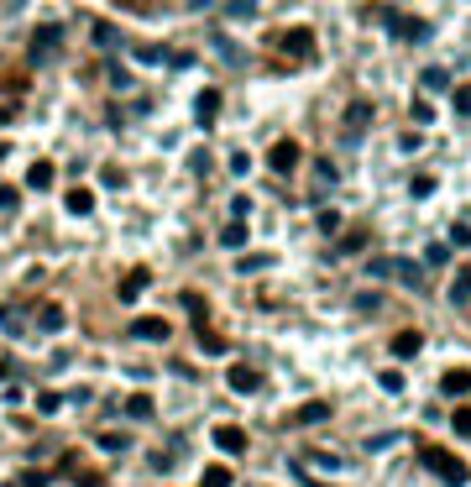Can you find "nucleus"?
Wrapping results in <instances>:
<instances>
[{"label":"nucleus","instance_id":"1","mask_svg":"<svg viewBox=\"0 0 471 487\" xmlns=\"http://www.w3.org/2000/svg\"><path fill=\"white\" fill-rule=\"evenodd\" d=\"M372 16L388 26L398 42H429V21H419V16H403L398 6H372Z\"/></svg>","mask_w":471,"mask_h":487},{"label":"nucleus","instance_id":"2","mask_svg":"<svg viewBox=\"0 0 471 487\" xmlns=\"http://www.w3.org/2000/svg\"><path fill=\"white\" fill-rule=\"evenodd\" d=\"M419 461L429 466V472H435V477H440L445 487H461V482H471V466L461 461V456L440 451V445H424V451H419Z\"/></svg>","mask_w":471,"mask_h":487},{"label":"nucleus","instance_id":"3","mask_svg":"<svg viewBox=\"0 0 471 487\" xmlns=\"http://www.w3.org/2000/svg\"><path fill=\"white\" fill-rule=\"evenodd\" d=\"M272 48L288 53L294 63H314V32H309V26H288V32L272 37Z\"/></svg>","mask_w":471,"mask_h":487},{"label":"nucleus","instance_id":"4","mask_svg":"<svg viewBox=\"0 0 471 487\" xmlns=\"http://www.w3.org/2000/svg\"><path fill=\"white\" fill-rule=\"evenodd\" d=\"M58 48H63V26L58 21H47V26H37L32 32V63H47V58H58Z\"/></svg>","mask_w":471,"mask_h":487},{"label":"nucleus","instance_id":"5","mask_svg":"<svg viewBox=\"0 0 471 487\" xmlns=\"http://www.w3.org/2000/svg\"><path fill=\"white\" fill-rule=\"evenodd\" d=\"M335 184H341V168L335 163H314L309 168V200L314 204H325L330 194H335Z\"/></svg>","mask_w":471,"mask_h":487},{"label":"nucleus","instance_id":"6","mask_svg":"<svg viewBox=\"0 0 471 487\" xmlns=\"http://www.w3.org/2000/svg\"><path fill=\"white\" fill-rule=\"evenodd\" d=\"M299 163H304V152H299V142H288V136L267 147V168H272V173H283V179H288Z\"/></svg>","mask_w":471,"mask_h":487},{"label":"nucleus","instance_id":"7","mask_svg":"<svg viewBox=\"0 0 471 487\" xmlns=\"http://www.w3.org/2000/svg\"><path fill=\"white\" fill-rule=\"evenodd\" d=\"M366 126H372V105H366V100H351V105H346V142H362Z\"/></svg>","mask_w":471,"mask_h":487},{"label":"nucleus","instance_id":"8","mask_svg":"<svg viewBox=\"0 0 471 487\" xmlns=\"http://www.w3.org/2000/svg\"><path fill=\"white\" fill-rule=\"evenodd\" d=\"M126 330L136 335V341H168V320H157V315H136Z\"/></svg>","mask_w":471,"mask_h":487},{"label":"nucleus","instance_id":"9","mask_svg":"<svg viewBox=\"0 0 471 487\" xmlns=\"http://www.w3.org/2000/svg\"><path fill=\"white\" fill-rule=\"evenodd\" d=\"M225 382H231V393H257L262 388V372L247 367V362H236V367L225 372Z\"/></svg>","mask_w":471,"mask_h":487},{"label":"nucleus","instance_id":"10","mask_svg":"<svg viewBox=\"0 0 471 487\" xmlns=\"http://www.w3.org/2000/svg\"><path fill=\"white\" fill-rule=\"evenodd\" d=\"M147 283H152V273H147V267H131V273L121 278V288H116V294H121V304H136Z\"/></svg>","mask_w":471,"mask_h":487},{"label":"nucleus","instance_id":"11","mask_svg":"<svg viewBox=\"0 0 471 487\" xmlns=\"http://www.w3.org/2000/svg\"><path fill=\"white\" fill-rule=\"evenodd\" d=\"M215 445H220L225 456H241V451H247V430H236V425H215Z\"/></svg>","mask_w":471,"mask_h":487},{"label":"nucleus","instance_id":"12","mask_svg":"<svg viewBox=\"0 0 471 487\" xmlns=\"http://www.w3.org/2000/svg\"><path fill=\"white\" fill-rule=\"evenodd\" d=\"M440 393H445V398H466V393H471V372L466 367H450L445 378H440Z\"/></svg>","mask_w":471,"mask_h":487},{"label":"nucleus","instance_id":"13","mask_svg":"<svg viewBox=\"0 0 471 487\" xmlns=\"http://www.w3.org/2000/svg\"><path fill=\"white\" fill-rule=\"evenodd\" d=\"M53 184H58V168H53V163H47V157H42V163H32V168H26V189H53Z\"/></svg>","mask_w":471,"mask_h":487},{"label":"nucleus","instance_id":"14","mask_svg":"<svg viewBox=\"0 0 471 487\" xmlns=\"http://www.w3.org/2000/svg\"><path fill=\"white\" fill-rule=\"evenodd\" d=\"M393 278L398 283H409V288H424V267L414 257H393Z\"/></svg>","mask_w":471,"mask_h":487},{"label":"nucleus","instance_id":"15","mask_svg":"<svg viewBox=\"0 0 471 487\" xmlns=\"http://www.w3.org/2000/svg\"><path fill=\"white\" fill-rule=\"evenodd\" d=\"M63 320H69V315H63V304H37V330H42V335L63 330Z\"/></svg>","mask_w":471,"mask_h":487},{"label":"nucleus","instance_id":"16","mask_svg":"<svg viewBox=\"0 0 471 487\" xmlns=\"http://www.w3.org/2000/svg\"><path fill=\"white\" fill-rule=\"evenodd\" d=\"M194 116H199V126L210 131V121L220 116V89H204V95L194 100Z\"/></svg>","mask_w":471,"mask_h":487},{"label":"nucleus","instance_id":"17","mask_svg":"<svg viewBox=\"0 0 471 487\" xmlns=\"http://www.w3.org/2000/svg\"><path fill=\"white\" fill-rule=\"evenodd\" d=\"M0 330H6V335H26V315H21V304H0Z\"/></svg>","mask_w":471,"mask_h":487},{"label":"nucleus","instance_id":"18","mask_svg":"<svg viewBox=\"0 0 471 487\" xmlns=\"http://www.w3.org/2000/svg\"><path fill=\"white\" fill-rule=\"evenodd\" d=\"M419 346H424L419 330H398L393 335V357H419Z\"/></svg>","mask_w":471,"mask_h":487},{"label":"nucleus","instance_id":"19","mask_svg":"<svg viewBox=\"0 0 471 487\" xmlns=\"http://www.w3.org/2000/svg\"><path fill=\"white\" fill-rule=\"evenodd\" d=\"M450 304H471V267H461V273L456 278H450Z\"/></svg>","mask_w":471,"mask_h":487},{"label":"nucleus","instance_id":"20","mask_svg":"<svg viewBox=\"0 0 471 487\" xmlns=\"http://www.w3.org/2000/svg\"><path fill=\"white\" fill-rule=\"evenodd\" d=\"M21 95H26V84H21V79H16V84H6V95H0V121H11V116H16Z\"/></svg>","mask_w":471,"mask_h":487},{"label":"nucleus","instance_id":"21","mask_svg":"<svg viewBox=\"0 0 471 487\" xmlns=\"http://www.w3.org/2000/svg\"><path fill=\"white\" fill-rule=\"evenodd\" d=\"M63 210H69V215H89L94 210V194L89 189H69V194H63Z\"/></svg>","mask_w":471,"mask_h":487},{"label":"nucleus","instance_id":"22","mask_svg":"<svg viewBox=\"0 0 471 487\" xmlns=\"http://www.w3.org/2000/svg\"><path fill=\"white\" fill-rule=\"evenodd\" d=\"M299 425H325V419H330V404H319V398H309V404L304 409H299Z\"/></svg>","mask_w":471,"mask_h":487},{"label":"nucleus","instance_id":"23","mask_svg":"<svg viewBox=\"0 0 471 487\" xmlns=\"http://www.w3.org/2000/svg\"><path fill=\"white\" fill-rule=\"evenodd\" d=\"M89 42H94V48H116L121 37H116V26H110V21H89Z\"/></svg>","mask_w":471,"mask_h":487},{"label":"nucleus","instance_id":"24","mask_svg":"<svg viewBox=\"0 0 471 487\" xmlns=\"http://www.w3.org/2000/svg\"><path fill=\"white\" fill-rule=\"evenodd\" d=\"M199 351H210V357H225V351H231V341H225V335H210V325H199Z\"/></svg>","mask_w":471,"mask_h":487},{"label":"nucleus","instance_id":"25","mask_svg":"<svg viewBox=\"0 0 471 487\" xmlns=\"http://www.w3.org/2000/svg\"><path fill=\"white\" fill-rule=\"evenodd\" d=\"M419 84H424V95H440V89L450 84V73H445V69H424V73H419Z\"/></svg>","mask_w":471,"mask_h":487},{"label":"nucleus","instance_id":"26","mask_svg":"<svg viewBox=\"0 0 471 487\" xmlns=\"http://www.w3.org/2000/svg\"><path fill=\"white\" fill-rule=\"evenodd\" d=\"M131 58H136V63H168L173 53H168V48H152V42H141V48H131Z\"/></svg>","mask_w":471,"mask_h":487},{"label":"nucleus","instance_id":"27","mask_svg":"<svg viewBox=\"0 0 471 487\" xmlns=\"http://www.w3.org/2000/svg\"><path fill=\"white\" fill-rule=\"evenodd\" d=\"M220 247H247V220H231L220 231Z\"/></svg>","mask_w":471,"mask_h":487},{"label":"nucleus","instance_id":"28","mask_svg":"<svg viewBox=\"0 0 471 487\" xmlns=\"http://www.w3.org/2000/svg\"><path fill=\"white\" fill-rule=\"evenodd\" d=\"M126 414L131 419H152V398H147V393H131V398H126Z\"/></svg>","mask_w":471,"mask_h":487},{"label":"nucleus","instance_id":"29","mask_svg":"<svg viewBox=\"0 0 471 487\" xmlns=\"http://www.w3.org/2000/svg\"><path fill=\"white\" fill-rule=\"evenodd\" d=\"M231 482H236V477H231V466H210L199 487H231Z\"/></svg>","mask_w":471,"mask_h":487},{"label":"nucleus","instance_id":"30","mask_svg":"<svg viewBox=\"0 0 471 487\" xmlns=\"http://www.w3.org/2000/svg\"><path fill=\"white\" fill-rule=\"evenodd\" d=\"M450 425H456V435H461V440H471V404H461L456 414H450Z\"/></svg>","mask_w":471,"mask_h":487},{"label":"nucleus","instance_id":"31","mask_svg":"<svg viewBox=\"0 0 471 487\" xmlns=\"http://www.w3.org/2000/svg\"><path fill=\"white\" fill-rule=\"evenodd\" d=\"M215 53H220L225 63H241V48H236L231 37H215Z\"/></svg>","mask_w":471,"mask_h":487},{"label":"nucleus","instance_id":"32","mask_svg":"<svg viewBox=\"0 0 471 487\" xmlns=\"http://www.w3.org/2000/svg\"><path fill=\"white\" fill-rule=\"evenodd\" d=\"M366 247V236H362V231H351V236H346L341 241V247H335V251H341V257H356V251H362Z\"/></svg>","mask_w":471,"mask_h":487},{"label":"nucleus","instance_id":"33","mask_svg":"<svg viewBox=\"0 0 471 487\" xmlns=\"http://www.w3.org/2000/svg\"><path fill=\"white\" fill-rule=\"evenodd\" d=\"M456 116L471 121V84H461V89H456Z\"/></svg>","mask_w":471,"mask_h":487},{"label":"nucleus","instance_id":"34","mask_svg":"<svg viewBox=\"0 0 471 487\" xmlns=\"http://www.w3.org/2000/svg\"><path fill=\"white\" fill-rule=\"evenodd\" d=\"M414 121H419V126H429V121H435V105H429V100H419V95H414Z\"/></svg>","mask_w":471,"mask_h":487},{"label":"nucleus","instance_id":"35","mask_svg":"<svg viewBox=\"0 0 471 487\" xmlns=\"http://www.w3.org/2000/svg\"><path fill=\"white\" fill-rule=\"evenodd\" d=\"M100 445H105V451H126L131 440H126V435H121V430H105V435H100Z\"/></svg>","mask_w":471,"mask_h":487},{"label":"nucleus","instance_id":"36","mask_svg":"<svg viewBox=\"0 0 471 487\" xmlns=\"http://www.w3.org/2000/svg\"><path fill=\"white\" fill-rule=\"evenodd\" d=\"M424 262H429V267H440V262H450V247H445V241H435V247L424 251Z\"/></svg>","mask_w":471,"mask_h":487},{"label":"nucleus","instance_id":"37","mask_svg":"<svg viewBox=\"0 0 471 487\" xmlns=\"http://www.w3.org/2000/svg\"><path fill=\"white\" fill-rule=\"evenodd\" d=\"M58 404H63L58 393H37V414H58Z\"/></svg>","mask_w":471,"mask_h":487},{"label":"nucleus","instance_id":"38","mask_svg":"<svg viewBox=\"0 0 471 487\" xmlns=\"http://www.w3.org/2000/svg\"><path fill=\"white\" fill-rule=\"evenodd\" d=\"M16 200H21V194H16L11 184H0V215H11V210H16Z\"/></svg>","mask_w":471,"mask_h":487},{"label":"nucleus","instance_id":"39","mask_svg":"<svg viewBox=\"0 0 471 487\" xmlns=\"http://www.w3.org/2000/svg\"><path fill=\"white\" fill-rule=\"evenodd\" d=\"M236 267H241V273H262V267H272V257H241Z\"/></svg>","mask_w":471,"mask_h":487},{"label":"nucleus","instance_id":"40","mask_svg":"<svg viewBox=\"0 0 471 487\" xmlns=\"http://www.w3.org/2000/svg\"><path fill=\"white\" fill-rule=\"evenodd\" d=\"M409 189H414V200H424V194H435V179H429V173H419Z\"/></svg>","mask_w":471,"mask_h":487},{"label":"nucleus","instance_id":"41","mask_svg":"<svg viewBox=\"0 0 471 487\" xmlns=\"http://www.w3.org/2000/svg\"><path fill=\"white\" fill-rule=\"evenodd\" d=\"M247 215H251V200H247V194H236V200H231V220H247Z\"/></svg>","mask_w":471,"mask_h":487},{"label":"nucleus","instance_id":"42","mask_svg":"<svg viewBox=\"0 0 471 487\" xmlns=\"http://www.w3.org/2000/svg\"><path fill=\"white\" fill-rule=\"evenodd\" d=\"M366 267H372V278H393V257H372Z\"/></svg>","mask_w":471,"mask_h":487},{"label":"nucleus","instance_id":"43","mask_svg":"<svg viewBox=\"0 0 471 487\" xmlns=\"http://www.w3.org/2000/svg\"><path fill=\"white\" fill-rule=\"evenodd\" d=\"M445 247H471V226H461V220H456V231H450Z\"/></svg>","mask_w":471,"mask_h":487},{"label":"nucleus","instance_id":"44","mask_svg":"<svg viewBox=\"0 0 471 487\" xmlns=\"http://www.w3.org/2000/svg\"><path fill=\"white\" fill-rule=\"evenodd\" d=\"M225 11H231V16H257V0H231Z\"/></svg>","mask_w":471,"mask_h":487},{"label":"nucleus","instance_id":"45","mask_svg":"<svg viewBox=\"0 0 471 487\" xmlns=\"http://www.w3.org/2000/svg\"><path fill=\"white\" fill-rule=\"evenodd\" d=\"M110 84H116V89H131V73L121 69V63H110Z\"/></svg>","mask_w":471,"mask_h":487},{"label":"nucleus","instance_id":"46","mask_svg":"<svg viewBox=\"0 0 471 487\" xmlns=\"http://www.w3.org/2000/svg\"><path fill=\"white\" fill-rule=\"evenodd\" d=\"M247 168H251L247 152H236V157H231V173H236V179H247Z\"/></svg>","mask_w":471,"mask_h":487},{"label":"nucleus","instance_id":"47","mask_svg":"<svg viewBox=\"0 0 471 487\" xmlns=\"http://www.w3.org/2000/svg\"><path fill=\"white\" fill-rule=\"evenodd\" d=\"M100 184H105V189H121L126 179H121V168H105V173H100Z\"/></svg>","mask_w":471,"mask_h":487},{"label":"nucleus","instance_id":"48","mask_svg":"<svg viewBox=\"0 0 471 487\" xmlns=\"http://www.w3.org/2000/svg\"><path fill=\"white\" fill-rule=\"evenodd\" d=\"M382 388H388V393H403V372H382Z\"/></svg>","mask_w":471,"mask_h":487},{"label":"nucleus","instance_id":"49","mask_svg":"<svg viewBox=\"0 0 471 487\" xmlns=\"http://www.w3.org/2000/svg\"><path fill=\"white\" fill-rule=\"evenodd\" d=\"M16 487H47V472H26V477H21Z\"/></svg>","mask_w":471,"mask_h":487},{"label":"nucleus","instance_id":"50","mask_svg":"<svg viewBox=\"0 0 471 487\" xmlns=\"http://www.w3.org/2000/svg\"><path fill=\"white\" fill-rule=\"evenodd\" d=\"M188 6H194V11H204V6H210V0H188Z\"/></svg>","mask_w":471,"mask_h":487},{"label":"nucleus","instance_id":"51","mask_svg":"<svg viewBox=\"0 0 471 487\" xmlns=\"http://www.w3.org/2000/svg\"><path fill=\"white\" fill-rule=\"evenodd\" d=\"M0 378H6V367H0Z\"/></svg>","mask_w":471,"mask_h":487},{"label":"nucleus","instance_id":"52","mask_svg":"<svg viewBox=\"0 0 471 487\" xmlns=\"http://www.w3.org/2000/svg\"><path fill=\"white\" fill-rule=\"evenodd\" d=\"M6 487H16V482H6Z\"/></svg>","mask_w":471,"mask_h":487}]
</instances>
